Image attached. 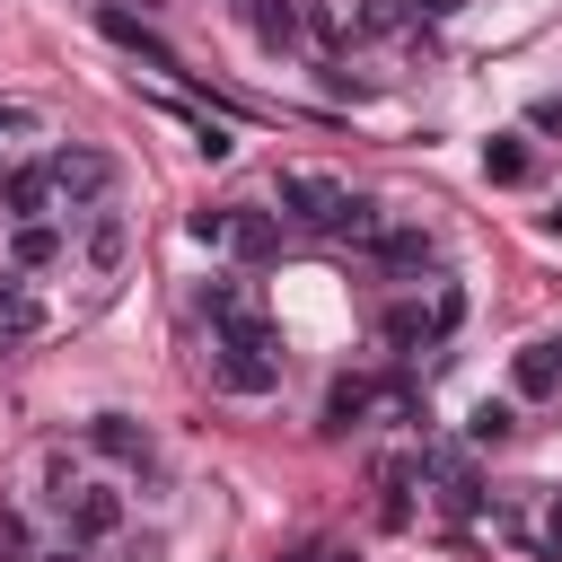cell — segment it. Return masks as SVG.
<instances>
[{"label":"cell","mask_w":562,"mask_h":562,"mask_svg":"<svg viewBox=\"0 0 562 562\" xmlns=\"http://www.w3.org/2000/svg\"><path fill=\"white\" fill-rule=\"evenodd\" d=\"M211 386H220V395H272V386H281V342H272V325L220 334V342H211Z\"/></svg>","instance_id":"obj_1"},{"label":"cell","mask_w":562,"mask_h":562,"mask_svg":"<svg viewBox=\"0 0 562 562\" xmlns=\"http://www.w3.org/2000/svg\"><path fill=\"white\" fill-rule=\"evenodd\" d=\"M44 167H53V193H61V211H105V193H114V158H105L97 140H61Z\"/></svg>","instance_id":"obj_2"},{"label":"cell","mask_w":562,"mask_h":562,"mask_svg":"<svg viewBox=\"0 0 562 562\" xmlns=\"http://www.w3.org/2000/svg\"><path fill=\"white\" fill-rule=\"evenodd\" d=\"M272 211H281V228H334V211H342V184L334 176H307V167H281L272 176Z\"/></svg>","instance_id":"obj_3"},{"label":"cell","mask_w":562,"mask_h":562,"mask_svg":"<svg viewBox=\"0 0 562 562\" xmlns=\"http://www.w3.org/2000/svg\"><path fill=\"white\" fill-rule=\"evenodd\" d=\"M61 518H70V544H105V536H123V492L79 483V492L61 501Z\"/></svg>","instance_id":"obj_4"},{"label":"cell","mask_w":562,"mask_h":562,"mask_svg":"<svg viewBox=\"0 0 562 562\" xmlns=\"http://www.w3.org/2000/svg\"><path fill=\"white\" fill-rule=\"evenodd\" d=\"M97 35H105V44H123V53H140L149 70H176V44H158V35H149V26L132 18V9H114V0L97 9Z\"/></svg>","instance_id":"obj_5"},{"label":"cell","mask_w":562,"mask_h":562,"mask_svg":"<svg viewBox=\"0 0 562 562\" xmlns=\"http://www.w3.org/2000/svg\"><path fill=\"white\" fill-rule=\"evenodd\" d=\"M0 202H9V220H44V211L61 202V193H53V167H44V158H35V167H9V176H0Z\"/></svg>","instance_id":"obj_6"},{"label":"cell","mask_w":562,"mask_h":562,"mask_svg":"<svg viewBox=\"0 0 562 562\" xmlns=\"http://www.w3.org/2000/svg\"><path fill=\"white\" fill-rule=\"evenodd\" d=\"M369 255H378L386 272H430V255H439V246H430V228H404V220H386V228L369 237Z\"/></svg>","instance_id":"obj_7"},{"label":"cell","mask_w":562,"mask_h":562,"mask_svg":"<svg viewBox=\"0 0 562 562\" xmlns=\"http://www.w3.org/2000/svg\"><path fill=\"white\" fill-rule=\"evenodd\" d=\"M26 334H44V299L18 281V263L0 272V342H26Z\"/></svg>","instance_id":"obj_8"},{"label":"cell","mask_w":562,"mask_h":562,"mask_svg":"<svg viewBox=\"0 0 562 562\" xmlns=\"http://www.w3.org/2000/svg\"><path fill=\"white\" fill-rule=\"evenodd\" d=\"M272 237H281V211H246V202H228V255H272Z\"/></svg>","instance_id":"obj_9"},{"label":"cell","mask_w":562,"mask_h":562,"mask_svg":"<svg viewBox=\"0 0 562 562\" xmlns=\"http://www.w3.org/2000/svg\"><path fill=\"white\" fill-rule=\"evenodd\" d=\"M202 316H211V334H246V325H263L255 299H246L237 281H202Z\"/></svg>","instance_id":"obj_10"},{"label":"cell","mask_w":562,"mask_h":562,"mask_svg":"<svg viewBox=\"0 0 562 562\" xmlns=\"http://www.w3.org/2000/svg\"><path fill=\"white\" fill-rule=\"evenodd\" d=\"M509 378H518V395H553V386H562V334H544V342H527Z\"/></svg>","instance_id":"obj_11"},{"label":"cell","mask_w":562,"mask_h":562,"mask_svg":"<svg viewBox=\"0 0 562 562\" xmlns=\"http://www.w3.org/2000/svg\"><path fill=\"white\" fill-rule=\"evenodd\" d=\"M378 228H386V211H378L369 193H342V211H334V228H325V237H334V246H369Z\"/></svg>","instance_id":"obj_12"},{"label":"cell","mask_w":562,"mask_h":562,"mask_svg":"<svg viewBox=\"0 0 562 562\" xmlns=\"http://www.w3.org/2000/svg\"><path fill=\"white\" fill-rule=\"evenodd\" d=\"M53 255H61V228H53V220H18V228H9V263H18V272L53 263Z\"/></svg>","instance_id":"obj_13"},{"label":"cell","mask_w":562,"mask_h":562,"mask_svg":"<svg viewBox=\"0 0 562 562\" xmlns=\"http://www.w3.org/2000/svg\"><path fill=\"white\" fill-rule=\"evenodd\" d=\"M88 439H97L105 457H123V465H132V457H149V430H140L132 413H97V422H88Z\"/></svg>","instance_id":"obj_14"},{"label":"cell","mask_w":562,"mask_h":562,"mask_svg":"<svg viewBox=\"0 0 562 562\" xmlns=\"http://www.w3.org/2000/svg\"><path fill=\"white\" fill-rule=\"evenodd\" d=\"M246 18H255V35H263L272 53H290V44H299V26H307V18H299V0H246Z\"/></svg>","instance_id":"obj_15"},{"label":"cell","mask_w":562,"mask_h":562,"mask_svg":"<svg viewBox=\"0 0 562 562\" xmlns=\"http://www.w3.org/2000/svg\"><path fill=\"white\" fill-rule=\"evenodd\" d=\"M369 404H378V386H369V378H334V395H325V430H351Z\"/></svg>","instance_id":"obj_16"},{"label":"cell","mask_w":562,"mask_h":562,"mask_svg":"<svg viewBox=\"0 0 562 562\" xmlns=\"http://www.w3.org/2000/svg\"><path fill=\"white\" fill-rule=\"evenodd\" d=\"M483 176H492V184H527V140H518V132L483 140Z\"/></svg>","instance_id":"obj_17"},{"label":"cell","mask_w":562,"mask_h":562,"mask_svg":"<svg viewBox=\"0 0 562 562\" xmlns=\"http://www.w3.org/2000/svg\"><path fill=\"white\" fill-rule=\"evenodd\" d=\"M509 430H518V413H509V404H492V395H483V404L465 413V439H474V448H501Z\"/></svg>","instance_id":"obj_18"},{"label":"cell","mask_w":562,"mask_h":562,"mask_svg":"<svg viewBox=\"0 0 562 562\" xmlns=\"http://www.w3.org/2000/svg\"><path fill=\"white\" fill-rule=\"evenodd\" d=\"M378 334H386L395 351H413V342H430V316H422V307H386V316H378Z\"/></svg>","instance_id":"obj_19"},{"label":"cell","mask_w":562,"mask_h":562,"mask_svg":"<svg viewBox=\"0 0 562 562\" xmlns=\"http://www.w3.org/2000/svg\"><path fill=\"white\" fill-rule=\"evenodd\" d=\"M307 26H316L325 44H342V35L360 26V18H351V0H307Z\"/></svg>","instance_id":"obj_20"},{"label":"cell","mask_w":562,"mask_h":562,"mask_svg":"<svg viewBox=\"0 0 562 562\" xmlns=\"http://www.w3.org/2000/svg\"><path fill=\"white\" fill-rule=\"evenodd\" d=\"M0 562H35V527H26V509H0Z\"/></svg>","instance_id":"obj_21"},{"label":"cell","mask_w":562,"mask_h":562,"mask_svg":"<svg viewBox=\"0 0 562 562\" xmlns=\"http://www.w3.org/2000/svg\"><path fill=\"white\" fill-rule=\"evenodd\" d=\"M88 255H97V263H123V220H114V211L88 220Z\"/></svg>","instance_id":"obj_22"},{"label":"cell","mask_w":562,"mask_h":562,"mask_svg":"<svg viewBox=\"0 0 562 562\" xmlns=\"http://www.w3.org/2000/svg\"><path fill=\"white\" fill-rule=\"evenodd\" d=\"M184 228H193V246H228V202H202Z\"/></svg>","instance_id":"obj_23"},{"label":"cell","mask_w":562,"mask_h":562,"mask_svg":"<svg viewBox=\"0 0 562 562\" xmlns=\"http://www.w3.org/2000/svg\"><path fill=\"white\" fill-rule=\"evenodd\" d=\"M35 132H44V114L18 105V97H0V140H35Z\"/></svg>","instance_id":"obj_24"},{"label":"cell","mask_w":562,"mask_h":562,"mask_svg":"<svg viewBox=\"0 0 562 562\" xmlns=\"http://www.w3.org/2000/svg\"><path fill=\"white\" fill-rule=\"evenodd\" d=\"M457 325H465V290H439V299H430V342L457 334Z\"/></svg>","instance_id":"obj_25"},{"label":"cell","mask_w":562,"mask_h":562,"mask_svg":"<svg viewBox=\"0 0 562 562\" xmlns=\"http://www.w3.org/2000/svg\"><path fill=\"white\" fill-rule=\"evenodd\" d=\"M44 492L70 501V492H79V465H70V457H44Z\"/></svg>","instance_id":"obj_26"},{"label":"cell","mask_w":562,"mask_h":562,"mask_svg":"<svg viewBox=\"0 0 562 562\" xmlns=\"http://www.w3.org/2000/svg\"><path fill=\"white\" fill-rule=\"evenodd\" d=\"M536 544H544V562H562V501L544 509V527H536Z\"/></svg>","instance_id":"obj_27"},{"label":"cell","mask_w":562,"mask_h":562,"mask_svg":"<svg viewBox=\"0 0 562 562\" xmlns=\"http://www.w3.org/2000/svg\"><path fill=\"white\" fill-rule=\"evenodd\" d=\"M35 562H88V544H61V553H35Z\"/></svg>","instance_id":"obj_28"},{"label":"cell","mask_w":562,"mask_h":562,"mask_svg":"<svg viewBox=\"0 0 562 562\" xmlns=\"http://www.w3.org/2000/svg\"><path fill=\"white\" fill-rule=\"evenodd\" d=\"M413 9H422V18H448V9H457V0H413Z\"/></svg>","instance_id":"obj_29"},{"label":"cell","mask_w":562,"mask_h":562,"mask_svg":"<svg viewBox=\"0 0 562 562\" xmlns=\"http://www.w3.org/2000/svg\"><path fill=\"white\" fill-rule=\"evenodd\" d=\"M290 562H325V553H290Z\"/></svg>","instance_id":"obj_30"},{"label":"cell","mask_w":562,"mask_h":562,"mask_svg":"<svg viewBox=\"0 0 562 562\" xmlns=\"http://www.w3.org/2000/svg\"><path fill=\"white\" fill-rule=\"evenodd\" d=\"M553 237H562V211H553Z\"/></svg>","instance_id":"obj_31"},{"label":"cell","mask_w":562,"mask_h":562,"mask_svg":"<svg viewBox=\"0 0 562 562\" xmlns=\"http://www.w3.org/2000/svg\"><path fill=\"white\" fill-rule=\"evenodd\" d=\"M325 562H334V553H325Z\"/></svg>","instance_id":"obj_32"}]
</instances>
